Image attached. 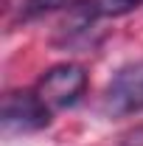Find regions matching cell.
<instances>
[{"mask_svg":"<svg viewBox=\"0 0 143 146\" xmlns=\"http://www.w3.org/2000/svg\"><path fill=\"white\" fill-rule=\"evenodd\" d=\"M143 6V0H87L84 3V14L93 17H124L129 11H135Z\"/></svg>","mask_w":143,"mask_h":146,"instance_id":"cell-4","label":"cell"},{"mask_svg":"<svg viewBox=\"0 0 143 146\" xmlns=\"http://www.w3.org/2000/svg\"><path fill=\"white\" fill-rule=\"evenodd\" d=\"M143 110V62H132L112 76L104 93V112L124 118Z\"/></svg>","mask_w":143,"mask_h":146,"instance_id":"cell-2","label":"cell"},{"mask_svg":"<svg viewBox=\"0 0 143 146\" xmlns=\"http://www.w3.org/2000/svg\"><path fill=\"white\" fill-rule=\"evenodd\" d=\"M59 3H62V0H28V3H25V17L42 14V11L54 9V6H59Z\"/></svg>","mask_w":143,"mask_h":146,"instance_id":"cell-5","label":"cell"},{"mask_svg":"<svg viewBox=\"0 0 143 146\" xmlns=\"http://www.w3.org/2000/svg\"><path fill=\"white\" fill-rule=\"evenodd\" d=\"M84 84H87V73L81 70L79 65H56L51 70L42 73V79L36 82V96L42 98V104L51 110H65L79 101V96L84 93Z\"/></svg>","mask_w":143,"mask_h":146,"instance_id":"cell-1","label":"cell"},{"mask_svg":"<svg viewBox=\"0 0 143 146\" xmlns=\"http://www.w3.org/2000/svg\"><path fill=\"white\" fill-rule=\"evenodd\" d=\"M51 110L36 93H11L3 104V129L6 132H34L48 127Z\"/></svg>","mask_w":143,"mask_h":146,"instance_id":"cell-3","label":"cell"}]
</instances>
